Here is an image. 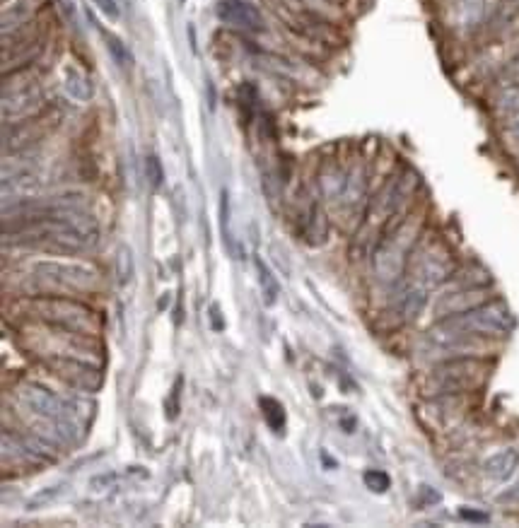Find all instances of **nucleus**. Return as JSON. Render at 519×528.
<instances>
[{
    "label": "nucleus",
    "instance_id": "19",
    "mask_svg": "<svg viewBox=\"0 0 519 528\" xmlns=\"http://www.w3.org/2000/svg\"><path fill=\"white\" fill-rule=\"evenodd\" d=\"M104 41H107V49L112 58L116 61V66L119 68H131L133 66V54L128 51V46L121 41L119 37H114V34L104 32Z\"/></svg>",
    "mask_w": 519,
    "mask_h": 528
},
{
    "label": "nucleus",
    "instance_id": "28",
    "mask_svg": "<svg viewBox=\"0 0 519 528\" xmlns=\"http://www.w3.org/2000/svg\"><path fill=\"white\" fill-rule=\"evenodd\" d=\"M319 3H324V5H334V8H336V5H343V3H346V0H319Z\"/></svg>",
    "mask_w": 519,
    "mask_h": 528
},
{
    "label": "nucleus",
    "instance_id": "24",
    "mask_svg": "<svg viewBox=\"0 0 519 528\" xmlns=\"http://www.w3.org/2000/svg\"><path fill=\"white\" fill-rule=\"evenodd\" d=\"M507 140H510L515 148H519V116H515V119L507 121Z\"/></svg>",
    "mask_w": 519,
    "mask_h": 528
},
{
    "label": "nucleus",
    "instance_id": "21",
    "mask_svg": "<svg viewBox=\"0 0 519 528\" xmlns=\"http://www.w3.org/2000/svg\"><path fill=\"white\" fill-rule=\"evenodd\" d=\"M145 176H148V181H150V186H153V189H160L162 181H165V172H162V164H160V160H157L155 155H150L148 160H145Z\"/></svg>",
    "mask_w": 519,
    "mask_h": 528
},
{
    "label": "nucleus",
    "instance_id": "18",
    "mask_svg": "<svg viewBox=\"0 0 519 528\" xmlns=\"http://www.w3.org/2000/svg\"><path fill=\"white\" fill-rule=\"evenodd\" d=\"M27 22H29V5L17 3L3 13V34H13L20 27H25Z\"/></svg>",
    "mask_w": 519,
    "mask_h": 528
},
{
    "label": "nucleus",
    "instance_id": "7",
    "mask_svg": "<svg viewBox=\"0 0 519 528\" xmlns=\"http://www.w3.org/2000/svg\"><path fill=\"white\" fill-rule=\"evenodd\" d=\"M51 126H56V121L46 119L44 111L37 116H29V119L13 121L10 126H5V131H3L5 150H10V152L25 150L29 148V145L39 143V140L49 133Z\"/></svg>",
    "mask_w": 519,
    "mask_h": 528
},
{
    "label": "nucleus",
    "instance_id": "15",
    "mask_svg": "<svg viewBox=\"0 0 519 528\" xmlns=\"http://www.w3.org/2000/svg\"><path fill=\"white\" fill-rule=\"evenodd\" d=\"M256 273H259V290H261V299H264L266 307H273L278 302V295H281V285H278L276 275H273L271 268L266 266L264 258L256 256Z\"/></svg>",
    "mask_w": 519,
    "mask_h": 528
},
{
    "label": "nucleus",
    "instance_id": "27",
    "mask_svg": "<svg viewBox=\"0 0 519 528\" xmlns=\"http://www.w3.org/2000/svg\"><path fill=\"white\" fill-rule=\"evenodd\" d=\"M500 500H503V502H519V483L515 485V488H510V490H507L505 495L500 497Z\"/></svg>",
    "mask_w": 519,
    "mask_h": 528
},
{
    "label": "nucleus",
    "instance_id": "6",
    "mask_svg": "<svg viewBox=\"0 0 519 528\" xmlns=\"http://www.w3.org/2000/svg\"><path fill=\"white\" fill-rule=\"evenodd\" d=\"M44 111V97L37 82H25L20 87H3V116L5 123L29 119Z\"/></svg>",
    "mask_w": 519,
    "mask_h": 528
},
{
    "label": "nucleus",
    "instance_id": "22",
    "mask_svg": "<svg viewBox=\"0 0 519 528\" xmlns=\"http://www.w3.org/2000/svg\"><path fill=\"white\" fill-rule=\"evenodd\" d=\"M363 480L372 492H387L389 485H392V480H389V475L384 471H367Z\"/></svg>",
    "mask_w": 519,
    "mask_h": 528
},
{
    "label": "nucleus",
    "instance_id": "4",
    "mask_svg": "<svg viewBox=\"0 0 519 528\" xmlns=\"http://www.w3.org/2000/svg\"><path fill=\"white\" fill-rule=\"evenodd\" d=\"M34 280L49 295H63V292H95L99 287V273L83 263L63 261H42L32 268Z\"/></svg>",
    "mask_w": 519,
    "mask_h": 528
},
{
    "label": "nucleus",
    "instance_id": "10",
    "mask_svg": "<svg viewBox=\"0 0 519 528\" xmlns=\"http://www.w3.org/2000/svg\"><path fill=\"white\" fill-rule=\"evenodd\" d=\"M215 13H218L220 22H225L227 27L242 29V32H256V29H261V25H264L259 10L252 3H247V0H220Z\"/></svg>",
    "mask_w": 519,
    "mask_h": 528
},
{
    "label": "nucleus",
    "instance_id": "23",
    "mask_svg": "<svg viewBox=\"0 0 519 528\" xmlns=\"http://www.w3.org/2000/svg\"><path fill=\"white\" fill-rule=\"evenodd\" d=\"M95 5L99 8V13H104L109 17V20H119V5H116V0H95Z\"/></svg>",
    "mask_w": 519,
    "mask_h": 528
},
{
    "label": "nucleus",
    "instance_id": "17",
    "mask_svg": "<svg viewBox=\"0 0 519 528\" xmlns=\"http://www.w3.org/2000/svg\"><path fill=\"white\" fill-rule=\"evenodd\" d=\"M261 410H264V418L268 422V427H271L273 432H283L285 430V410L281 403L276 401V398H268L264 396L259 401Z\"/></svg>",
    "mask_w": 519,
    "mask_h": 528
},
{
    "label": "nucleus",
    "instance_id": "25",
    "mask_svg": "<svg viewBox=\"0 0 519 528\" xmlns=\"http://www.w3.org/2000/svg\"><path fill=\"white\" fill-rule=\"evenodd\" d=\"M459 516H462V519H466V521H476V524H486V521L491 519L488 514L474 512V509H462V512H459Z\"/></svg>",
    "mask_w": 519,
    "mask_h": 528
},
{
    "label": "nucleus",
    "instance_id": "13",
    "mask_svg": "<svg viewBox=\"0 0 519 528\" xmlns=\"http://www.w3.org/2000/svg\"><path fill=\"white\" fill-rule=\"evenodd\" d=\"M63 90H66V95L75 99V102H90L92 95H95V87H92V82L83 70L68 66L63 70Z\"/></svg>",
    "mask_w": 519,
    "mask_h": 528
},
{
    "label": "nucleus",
    "instance_id": "5",
    "mask_svg": "<svg viewBox=\"0 0 519 528\" xmlns=\"http://www.w3.org/2000/svg\"><path fill=\"white\" fill-rule=\"evenodd\" d=\"M17 398L27 410H32L39 418H46L56 422L58 427L73 425L75 410L71 401H63L61 396H56L49 386L37 384V381H25V384L17 389Z\"/></svg>",
    "mask_w": 519,
    "mask_h": 528
},
{
    "label": "nucleus",
    "instance_id": "11",
    "mask_svg": "<svg viewBox=\"0 0 519 528\" xmlns=\"http://www.w3.org/2000/svg\"><path fill=\"white\" fill-rule=\"evenodd\" d=\"M425 304H428V287H423L421 283H411L396 295L392 312L401 324H406V321H413L423 312Z\"/></svg>",
    "mask_w": 519,
    "mask_h": 528
},
{
    "label": "nucleus",
    "instance_id": "20",
    "mask_svg": "<svg viewBox=\"0 0 519 528\" xmlns=\"http://www.w3.org/2000/svg\"><path fill=\"white\" fill-rule=\"evenodd\" d=\"M116 275H119V283L128 285L133 278V256L128 246H121L119 258H116Z\"/></svg>",
    "mask_w": 519,
    "mask_h": 528
},
{
    "label": "nucleus",
    "instance_id": "29",
    "mask_svg": "<svg viewBox=\"0 0 519 528\" xmlns=\"http://www.w3.org/2000/svg\"><path fill=\"white\" fill-rule=\"evenodd\" d=\"M3 3H5V0H3Z\"/></svg>",
    "mask_w": 519,
    "mask_h": 528
},
{
    "label": "nucleus",
    "instance_id": "8",
    "mask_svg": "<svg viewBox=\"0 0 519 528\" xmlns=\"http://www.w3.org/2000/svg\"><path fill=\"white\" fill-rule=\"evenodd\" d=\"M51 369L56 377L68 381L71 386H78L83 391H97L102 386V372L97 367L85 365L78 357H51Z\"/></svg>",
    "mask_w": 519,
    "mask_h": 528
},
{
    "label": "nucleus",
    "instance_id": "9",
    "mask_svg": "<svg viewBox=\"0 0 519 528\" xmlns=\"http://www.w3.org/2000/svg\"><path fill=\"white\" fill-rule=\"evenodd\" d=\"M454 273V263L449 258V251L442 249V246H428V249L421 254V261H418V280L423 287H437L445 285Z\"/></svg>",
    "mask_w": 519,
    "mask_h": 528
},
{
    "label": "nucleus",
    "instance_id": "14",
    "mask_svg": "<svg viewBox=\"0 0 519 528\" xmlns=\"http://www.w3.org/2000/svg\"><path fill=\"white\" fill-rule=\"evenodd\" d=\"M493 109L507 121L519 116V80L505 82V85L495 92Z\"/></svg>",
    "mask_w": 519,
    "mask_h": 528
},
{
    "label": "nucleus",
    "instance_id": "12",
    "mask_svg": "<svg viewBox=\"0 0 519 528\" xmlns=\"http://www.w3.org/2000/svg\"><path fill=\"white\" fill-rule=\"evenodd\" d=\"M519 468V451L517 449H503L493 454L491 459L483 461V475L493 483H507Z\"/></svg>",
    "mask_w": 519,
    "mask_h": 528
},
{
    "label": "nucleus",
    "instance_id": "1",
    "mask_svg": "<svg viewBox=\"0 0 519 528\" xmlns=\"http://www.w3.org/2000/svg\"><path fill=\"white\" fill-rule=\"evenodd\" d=\"M437 328L449 333H464V336L503 340L515 328V314L503 299H486L469 312L445 316L437 321Z\"/></svg>",
    "mask_w": 519,
    "mask_h": 528
},
{
    "label": "nucleus",
    "instance_id": "16",
    "mask_svg": "<svg viewBox=\"0 0 519 528\" xmlns=\"http://www.w3.org/2000/svg\"><path fill=\"white\" fill-rule=\"evenodd\" d=\"M66 490H68V483H54V485H49V488H42L39 492H34V495L29 497L27 504H25L27 512H37V509L51 507V504H54Z\"/></svg>",
    "mask_w": 519,
    "mask_h": 528
},
{
    "label": "nucleus",
    "instance_id": "3",
    "mask_svg": "<svg viewBox=\"0 0 519 528\" xmlns=\"http://www.w3.org/2000/svg\"><path fill=\"white\" fill-rule=\"evenodd\" d=\"M32 307L44 321H49L56 328H63V331L80 333V336H95L99 328L95 312L66 295H42L34 299Z\"/></svg>",
    "mask_w": 519,
    "mask_h": 528
},
{
    "label": "nucleus",
    "instance_id": "26",
    "mask_svg": "<svg viewBox=\"0 0 519 528\" xmlns=\"http://www.w3.org/2000/svg\"><path fill=\"white\" fill-rule=\"evenodd\" d=\"M211 319H213V328H215V331H223L225 324H223V316H220V307H218V304H213V307H211Z\"/></svg>",
    "mask_w": 519,
    "mask_h": 528
},
{
    "label": "nucleus",
    "instance_id": "2",
    "mask_svg": "<svg viewBox=\"0 0 519 528\" xmlns=\"http://www.w3.org/2000/svg\"><path fill=\"white\" fill-rule=\"evenodd\" d=\"M491 362L483 357H454L442 360L425 379V391L433 398L462 396V393L478 391L488 381Z\"/></svg>",
    "mask_w": 519,
    "mask_h": 528
}]
</instances>
